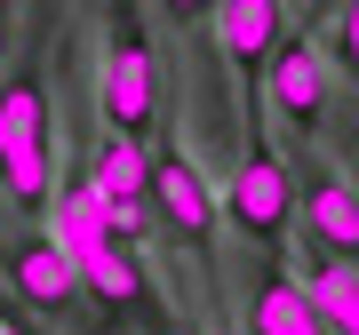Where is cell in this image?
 Here are the masks:
<instances>
[{"label":"cell","instance_id":"cell-4","mask_svg":"<svg viewBox=\"0 0 359 335\" xmlns=\"http://www.w3.org/2000/svg\"><path fill=\"white\" fill-rule=\"evenodd\" d=\"M264 104H271V120L295 128V136H320L327 128L335 72H327V40L311 32V25L280 40V56H271V72H264Z\"/></svg>","mask_w":359,"mask_h":335},{"label":"cell","instance_id":"cell-3","mask_svg":"<svg viewBox=\"0 0 359 335\" xmlns=\"http://www.w3.org/2000/svg\"><path fill=\"white\" fill-rule=\"evenodd\" d=\"M96 104H104V128L120 136H152L160 120V80H152V40H144V25L128 8L112 16V40H104V72H96Z\"/></svg>","mask_w":359,"mask_h":335},{"label":"cell","instance_id":"cell-11","mask_svg":"<svg viewBox=\"0 0 359 335\" xmlns=\"http://www.w3.org/2000/svg\"><path fill=\"white\" fill-rule=\"evenodd\" d=\"M304 287H311V303H320L327 335H359V264L320 247V256H304Z\"/></svg>","mask_w":359,"mask_h":335},{"label":"cell","instance_id":"cell-16","mask_svg":"<svg viewBox=\"0 0 359 335\" xmlns=\"http://www.w3.org/2000/svg\"><path fill=\"white\" fill-rule=\"evenodd\" d=\"M0 271H8V256H0Z\"/></svg>","mask_w":359,"mask_h":335},{"label":"cell","instance_id":"cell-6","mask_svg":"<svg viewBox=\"0 0 359 335\" xmlns=\"http://www.w3.org/2000/svg\"><path fill=\"white\" fill-rule=\"evenodd\" d=\"M295 216H304V232L327 247V256L359 264V184L335 176L327 160H304L295 168Z\"/></svg>","mask_w":359,"mask_h":335},{"label":"cell","instance_id":"cell-10","mask_svg":"<svg viewBox=\"0 0 359 335\" xmlns=\"http://www.w3.org/2000/svg\"><path fill=\"white\" fill-rule=\"evenodd\" d=\"M72 264H80V280H88V296H96V303H112V311L144 303V264H136V247L120 240V232H104V240H88V247H72Z\"/></svg>","mask_w":359,"mask_h":335},{"label":"cell","instance_id":"cell-9","mask_svg":"<svg viewBox=\"0 0 359 335\" xmlns=\"http://www.w3.org/2000/svg\"><path fill=\"white\" fill-rule=\"evenodd\" d=\"M248 335H327L320 303H311V287H304V271L264 264V280L248 287Z\"/></svg>","mask_w":359,"mask_h":335},{"label":"cell","instance_id":"cell-7","mask_svg":"<svg viewBox=\"0 0 359 335\" xmlns=\"http://www.w3.org/2000/svg\"><path fill=\"white\" fill-rule=\"evenodd\" d=\"M208 40L224 48V64L240 80H264L271 56H280V40H287V0H216Z\"/></svg>","mask_w":359,"mask_h":335},{"label":"cell","instance_id":"cell-15","mask_svg":"<svg viewBox=\"0 0 359 335\" xmlns=\"http://www.w3.org/2000/svg\"><path fill=\"white\" fill-rule=\"evenodd\" d=\"M0 48H8V16H0Z\"/></svg>","mask_w":359,"mask_h":335},{"label":"cell","instance_id":"cell-13","mask_svg":"<svg viewBox=\"0 0 359 335\" xmlns=\"http://www.w3.org/2000/svg\"><path fill=\"white\" fill-rule=\"evenodd\" d=\"M0 335H40V327H32L25 303H0Z\"/></svg>","mask_w":359,"mask_h":335},{"label":"cell","instance_id":"cell-14","mask_svg":"<svg viewBox=\"0 0 359 335\" xmlns=\"http://www.w3.org/2000/svg\"><path fill=\"white\" fill-rule=\"evenodd\" d=\"M168 16H184V25H192V16H216V0H160Z\"/></svg>","mask_w":359,"mask_h":335},{"label":"cell","instance_id":"cell-5","mask_svg":"<svg viewBox=\"0 0 359 335\" xmlns=\"http://www.w3.org/2000/svg\"><path fill=\"white\" fill-rule=\"evenodd\" d=\"M152 216L160 232H176L184 247H216V224H224V192L200 176L192 152H152Z\"/></svg>","mask_w":359,"mask_h":335},{"label":"cell","instance_id":"cell-12","mask_svg":"<svg viewBox=\"0 0 359 335\" xmlns=\"http://www.w3.org/2000/svg\"><path fill=\"white\" fill-rule=\"evenodd\" d=\"M327 56L344 64V80H359V0H344V16H335V32H327Z\"/></svg>","mask_w":359,"mask_h":335},{"label":"cell","instance_id":"cell-8","mask_svg":"<svg viewBox=\"0 0 359 335\" xmlns=\"http://www.w3.org/2000/svg\"><path fill=\"white\" fill-rule=\"evenodd\" d=\"M8 287H16V303H25V311H72L80 296H88L72 247L56 240V232H25V240L8 247Z\"/></svg>","mask_w":359,"mask_h":335},{"label":"cell","instance_id":"cell-2","mask_svg":"<svg viewBox=\"0 0 359 335\" xmlns=\"http://www.w3.org/2000/svg\"><path fill=\"white\" fill-rule=\"evenodd\" d=\"M224 224H240L256 247L287 240V224H295V168H287L280 144H271V128H256L248 152L231 160V176H224Z\"/></svg>","mask_w":359,"mask_h":335},{"label":"cell","instance_id":"cell-1","mask_svg":"<svg viewBox=\"0 0 359 335\" xmlns=\"http://www.w3.org/2000/svg\"><path fill=\"white\" fill-rule=\"evenodd\" d=\"M0 192L25 216L56 207V128H48V72L40 64L0 80Z\"/></svg>","mask_w":359,"mask_h":335}]
</instances>
